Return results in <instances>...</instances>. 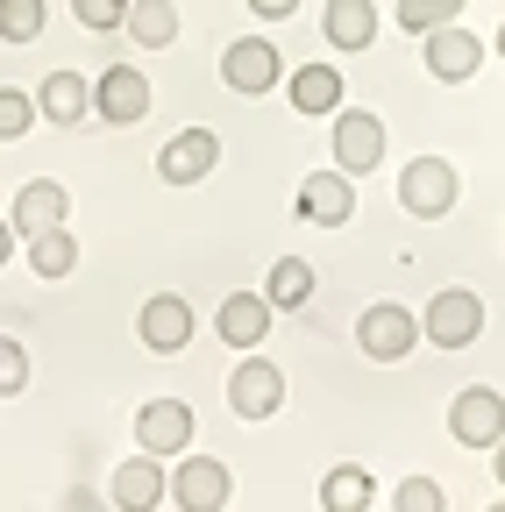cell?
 <instances>
[{
    "mask_svg": "<svg viewBox=\"0 0 505 512\" xmlns=\"http://www.w3.org/2000/svg\"><path fill=\"white\" fill-rule=\"evenodd\" d=\"M36 114H43V121H57V128H72V121H86V114H93V86H86L79 72H50V79L36 86Z\"/></svg>",
    "mask_w": 505,
    "mask_h": 512,
    "instance_id": "18",
    "label": "cell"
},
{
    "mask_svg": "<svg viewBox=\"0 0 505 512\" xmlns=\"http://www.w3.org/2000/svg\"><path fill=\"white\" fill-rule=\"evenodd\" d=\"M278 79H285V57H278L271 36H242V43L221 50V86L228 93H271Z\"/></svg>",
    "mask_w": 505,
    "mask_h": 512,
    "instance_id": "6",
    "label": "cell"
},
{
    "mask_svg": "<svg viewBox=\"0 0 505 512\" xmlns=\"http://www.w3.org/2000/svg\"><path fill=\"white\" fill-rule=\"evenodd\" d=\"M321 36H328L335 50H370V43H377V0H328Z\"/></svg>",
    "mask_w": 505,
    "mask_h": 512,
    "instance_id": "19",
    "label": "cell"
},
{
    "mask_svg": "<svg viewBox=\"0 0 505 512\" xmlns=\"http://www.w3.org/2000/svg\"><path fill=\"white\" fill-rule=\"evenodd\" d=\"M107 505H121V512H150V505H171V470H164V456H143L136 463H121L114 470V484H107Z\"/></svg>",
    "mask_w": 505,
    "mask_h": 512,
    "instance_id": "12",
    "label": "cell"
},
{
    "mask_svg": "<svg viewBox=\"0 0 505 512\" xmlns=\"http://www.w3.org/2000/svg\"><path fill=\"white\" fill-rule=\"evenodd\" d=\"M15 256V221H0V264Z\"/></svg>",
    "mask_w": 505,
    "mask_h": 512,
    "instance_id": "32",
    "label": "cell"
},
{
    "mask_svg": "<svg viewBox=\"0 0 505 512\" xmlns=\"http://www.w3.org/2000/svg\"><path fill=\"white\" fill-rule=\"evenodd\" d=\"M22 384H29V349L15 335H0V399H15Z\"/></svg>",
    "mask_w": 505,
    "mask_h": 512,
    "instance_id": "30",
    "label": "cell"
},
{
    "mask_svg": "<svg viewBox=\"0 0 505 512\" xmlns=\"http://www.w3.org/2000/svg\"><path fill=\"white\" fill-rule=\"evenodd\" d=\"M356 349H363L370 363H406V356L420 349V313H406V306H392V299L363 306V313H356Z\"/></svg>",
    "mask_w": 505,
    "mask_h": 512,
    "instance_id": "2",
    "label": "cell"
},
{
    "mask_svg": "<svg viewBox=\"0 0 505 512\" xmlns=\"http://www.w3.org/2000/svg\"><path fill=\"white\" fill-rule=\"evenodd\" d=\"M456 200H463V178H456L449 157H413V164L399 171V207H406L413 221H441Z\"/></svg>",
    "mask_w": 505,
    "mask_h": 512,
    "instance_id": "3",
    "label": "cell"
},
{
    "mask_svg": "<svg viewBox=\"0 0 505 512\" xmlns=\"http://www.w3.org/2000/svg\"><path fill=\"white\" fill-rule=\"evenodd\" d=\"M228 413H235V420H271V413H285V363L242 349V363L228 370Z\"/></svg>",
    "mask_w": 505,
    "mask_h": 512,
    "instance_id": "1",
    "label": "cell"
},
{
    "mask_svg": "<svg viewBox=\"0 0 505 512\" xmlns=\"http://www.w3.org/2000/svg\"><path fill=\"white\" fill-rule=\"evenodd\" d=\"M93 114L114 121V128H136L150 114V79L136 72V64H107V72L93 79Z\"/></svg>",
    "mask_w": 505,
    "mask_h": 512,
    "instance_id": "10",
    "label": "cell"
},
{
    "mask_svg": "<svg viewBox=\"0 0 505 512\" xmlns=\"http://www.w3.org/2000/svg\"><path fill=\"white\" fill-rule=\"evenodd\" d=\"M456 15H463V0H399V29H413V36L456 22Z\"/></svg>",
    "mask_w": 505,
    "mask_h": 512,
    "instance_id": "26",
    "label": "cell"
},
{
    "mask_svg": "<svg viewBox=\"0 0 505 512\" xmlns=\"http://www.w3.org/2000/svg\"><path fill=\"white\" fill-rule=\"evenodd\" d=\"M420 335H427L434 349H470V342L484 335V299H477V292H463V285L434 292V306L420 313Z\"/></svg>",
    "mask_w": 505,
    "mask_h": 512,
    "instance_id": "4",
    "label": "cell"
},
{
    "mask_svg": "<svg viewBox=\"0 0 505 512\" xmlns=\"http://www.w3.org/2000/svg\"><path fill=\"white\" fill-rule=\"evenodd\" d=\"M321 505H328V512H370V505H377L370 470H356V463L328 470V477H321Z\"/></svg>",
    "mask_w": 505,
    "mask_h": 512,
    "instance_id": "22",
    "label": "cell"
},
{
    "mask_svg": "<svg viewBox=\"0 0 505 512\" xmlns=\"http://www.w3.org/2000/svg\"><path fill=\"white\" fill-rule=\"evenodd\" d=\"M491 50H498V57H505V22H498V36H491Z\"/></svg>",
    "mask_w": 505,
    "mask_h": 512,
    "instance_id": "34",
    "label": "cell"
},
{
    "mask_svg": "<svg viewBox=\"0 0 505 512\" xmlns=\"http://www.w3.org/2000/svg\"><path fill=\"white\" fill-rule=\"evenodd\" d=\"M392 505H399V512H441V505H449V491H441L434 477H406V484L392 491Z\"/></svg>",
    "mask_w": 505,
    "mask_h": 512,
    "instance_id": "29",
    "label": "cell"
},
{
    "mask_svg": "<svg viewBox=\"0 0 505 512\" xmlns=\"http://www.w3.org/2000/svg\"><path fill=\"white\" fill-rule=\"evenodd\" d=\"M214 164H221V136H214V128H178V136L157 150V178L164 185H200Z\"/></svg>",
    "mask_w": 505,
    "mask_h": 512,
    "instance_id": "11",
    "label": "cell"
},
{
    "mask_svg": "<svg viewBox=\"0 0 505 512\" xmlns=\"http://www.w3.org/2000/svg\"><path fill=\"white\" fill-rule=\"evenodd\" d=\"M171 505H185V512H228V505H235L228 463H214V456H185V463L171 470Z\"/></svg>",
    "mask_w": 505,
    "mask_h": 512,
    "instance_id": "7",
    "label": "cell"
},
{
    "mask_svg": "<svg viewBox=\"0 0 505 512\" xmlns=\"http://www.w3.org/2000/svg\"><path fill=\"white\" fill-rule=\"evenodd\" d=\"M36 121H43V114H36V100H29V93L0 86V143H22V136H29Z\"/></svg>",
    "mask_w": 505,
    "mask_h": 512,
    "instance_id": "25",
    "label": "cell"
},
{
    "mask_svg": "<svg viewBox=\"0 0 505 512\" xmlns=\"http://www.w3.org/2000/svg\"><path fill=\"white\" fill-rule=\"evenodd\" d=\"M491 477H498V484H505V441H498V448H491Z\"/></svg>",
    "mask_w": 505,
    "mask_h": 512,
    "instance_id": "33",
    "label": "cell"
},
{
    "mask_svg": "<svg viewBox=\"0 0 505 512\" xmlns=\"http://www.w3.org/2000/svg\"><path fill=\"white\" fill-rule=\"evenodd\" d=\"M349 214H356V178H349L342 164L299 178V221H313V228H342Z\"/></svg>",
    "mask_w": 505,
    "mask_h": 512,
    "instance_id": "9",
    "label": "cell"
},
{
    "mask_svg": "<svg viewBox=\"0 0 505 512\" xmlns=\"http://www.w3.org/2000/svg\"><path fill=\"white\" fill-rule=\"evenodd\" d=\"M264 299H271L278 313L306 306V299H313V264H306V256H278L271 278H264Z\"/></svg>",
    "mask_w": 505,
    "mask_h": 512,
    "instance_id": "23",
    "label": "cell"
},
{
    "mask_svg": "<svg viewBox=\"0 0 505 512\" xmlns=\"http://www.w3.org/2000/svg\"><path fill=\"white\" fill-rule=\"evenodd\" d=\"M484 64V43L470 36V29H456V22H441V29H427V72L441 79V86H463L470 72Z\"/></svg>",
    "mask_w": 505,
    "mask_h": 512,
    "instance_id": "16",
    "label": "cell"
},
{
    "mask_svg": "<svg viewBox=\"0 0 505 512\" xmlns=\"http://www.w3.org/2000/svg\"><path fill=\"white\" fill-rule=\"evenodd\" d=\"M136 441L150 456H185V448H193V406L185 399H150L136 413Z\"/></svg>",
    "mask_w": 505,
    "mask_h": 512,
    "instance_id": "13",
    "label": "cell"
},
{
    "mask_svg": "<svg viewBox=\"0 0 505 512\" xmlns=\"http://www.w3.org/2000/svg\"><path fill=\"white\" fill-rule=\"evenodd\" d=\"M121 29H129L143 50H171L178 43V8H171V0H129V22H121Z\"/></svg>",
    "mask_w": 505,
    "mask_h": 512,
    "instance_id": "21",
    "label": "cell"
},
{
    "mask_svg": "<svg viewBox=\"0 0 505 512\" xmlns=\"http://www.w3.org/2000/svg\"><path fill=\"white\" fill-rule=\"evenodd\" d=\"M271 320H278V306H271L264 292H228V299H221V313H214V328H221V342H228V349H264Z\"/></svg>",
    "mask_w": 505,
    "mask_h": 512,
    "instance_id": "14",
    "label": "cell"
},
{
    "mask_svg": "<svg viewBox=\"0 0 505 512\" xmlns=\"http://www.w3.org/2000/svg\"><path fill=\"white\" fill-rule=\"evenodd\" d=\"M136 335H143V349L178 356L185 342H193V306H185L178 292H157V299L143 306V320H136Z\"/></svg>",
    "mask_w": 505,
    "mask_h": 512,
    "instance_id": "17",
    "label": "cell"
},
{
    "mask_svg": "<svg viewBox=\"0 0 505 512\" xmlns=\"http://www.w3.org/2000/svg\"><path fill=\"white\" fill-rule=\"evenodd\" d=\"M29 264H36V278H72V264H79V242H72V228L29 235Z\"/></svg>",
    "mask_w": 505,
    "mask_h": 512,
    "instance_id": "24",
    "label": "cell"
},
{
    "mask_svg": "<svg viewBox=\"0 0 505 512\" xmlns=\"http://www.w3.org/2000/svg\"><path fill=\"white\" fill-rule=\"evenodd\" d=\"M65 214H72V192L57 185V178H29L22 192H15V235L29 242V235H50V228H65Z\"/></svg>",
    "mask_w": 505,
    "mask_h": 512,
    "instance_id": "15",
    "label": "cell"
},
{
    "mask_svg": "<svg viewBox=\"0 0 505 512\" xmlns=\"http://www.w3.org/2000/svg\"><path fill=\"white\" fill-rule=\"evenodd\" d=\"M72 15H79V29H93V36H114L121 22H129V0H72Z\"/></svg>",
    "mask_w": 505,
    "mask_h": 512,
    "instance_id": "28",
    "label": "cell"
},
{
    "mask_svg": "<svg viewBox=\"0 0 505 512\" xmlns=\"http://www.w3.org/2000/svg\"><path fill=\"white\" fill-rule=\"evenodd\" d=\"M285 93H292L299 114H335L342 107V72H335V64H299Z\"/></svg>",
    "mask_w": 505,
    "mask_h": 512,
    "instance_id": "20",
    "label": "cell"
},
{
    "mask_svg": "<svg viewBox=\"0 0 505 512\" xmlns=\"http://www.w3.org/2000/svg\"><path fill=\"white\" fill-rule=\"evenodd\" d=\"M292 8H299V0H249V15H257V22H292Z\"/></svg>",
    "mask_w": 505,
    "mask_h": 512,
    "instance_id": "31",
    "label": "cell"
},
{
    "mask_svg": "<svg viewBox=\"0 0 505 512\" xmlns=\"http://www.w3.org/2000/svg\"><path fill=\"white\" fill-rule=\"evenodd\" d=\"M0 36H8V43H36L43 36V0H0Z\"/></svg>",
    "mask_w": 505,
    "mask_h": 512,
    "instance_id": "27",
    "label": "cell"
},
{
    "mask_svg": "<svg viewBox=\"0 0 505 512\" xmlns=\"http://www.w3.org/2000/svg\"><path fill=\"white\" fill-rule=\"evenodd\" d=\"M328 121H335V164L349 178H363V171L385 164V121H377L370 107H335Z\"/></svg>",
    "mask_w": 505,
    "mask_h": 512,
    "instance_id": "5",
    "label": "cell"
},
{
    "mask_svg": "<svg viewBox=\"0 0 505 512\" xmlns=\"http://www.w3.org/2000/svg\"><path fill=\"white\" fill-rule=\"evenodd\" d=\"M449 434H456L463 448H498V441H505V392H491V384H470V392H456Z\"/></svg>",
    "mask_w": 505,
    "mask_h": 512,
    "instance_id": "8",
    "label": "cell"
}]
</instances>
